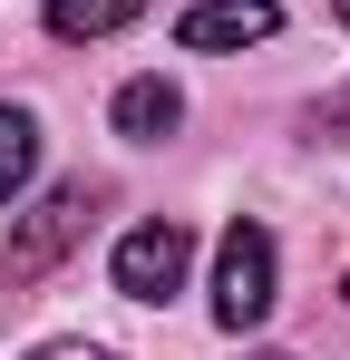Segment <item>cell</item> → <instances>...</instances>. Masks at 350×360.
Instances as JSON below:
<instances>
[{
	"instance_id": "cell-1",
	"label": "cell",
	"mask_w": 350,
	"mask_h": 360,
	"mask_svg": "<svg viewBox=\"0 0 350 360\" xmlns=\"http://www.w3.org/2000/svg\"><path fill=\"white\" fill-rule=\"evenodd\" d=\"M88 214H98V185H88V176H78V185H49V195H39V205L20 214L10 253H0V283H10V292H30V283L49 273L58 253H68V243L88 234Z\"/></svg>"
},
{
	"instance_id": "cell-2",
	"label": "cell",
	"mask_w": 350,
	"mask_h": 360,
	"mask_svg": "<svg viewBox=\"0 0 350 360\" xmlns=\"http://www.w3.org/2000/svg\"><path fill=\"white\" fill-rule=\"evenodd\" d=\"M263 311H273V234L263 224H224V243H214V321L253 331Z\"/></svg>"
},
{
	"instance_id": "cell-3",
	"label": "cell",
	"mask_w": 350,
	"mask_h": 360,
	"mask_svg": "<svg viewBox=\"0 0 350 360\" xmlns=\"http://www.w3.org/2000/svg\"><path fill=\"white\" fill-rule=\"evenodd\" d=\"M185 263H195V234L185 224H136V234L108 253V273H117V292L127 302H166V292H185Z\"/></svg>"
},
{
	"instance_id": "cell-4",
	"label": "cell",
	"mask_w": 350,
	"mask_h": 360,
	"mask_svg": "<svg viewBox=\"0 0 350 360\" xmlns=\"http://www.w3.org/2000/svg\"><path fill=\"white\" fill-rule=\"evenodd\" d=\"M273 30H283V0H195L175 20L185 49H263Z\"/></svg>"
},
{
	"instance_id": "cell-5",
	"label": "cell",
	"mask_w": 350,
	"mask_h": 360,
	"mask_svg": "<svg viewBox=\"0 0 350 360\" xmlns=\"http://www.w3.org/2000/svg\"><path fill=\"white\" fill-rule=\"evenodd\" d=\"M175 117H185L175 78H127V88H117V136H127V146H166Z\"/></svg>"
},
{
	"instance_id": "cell-6",
	"label": "cell",
	"mask_w": 350,
	"mask_h": 360,
	"mask_svg": "<svg viewBox=\"0 0 350 360\" xmlns=\"http://www.w3.org/2000/svg\"><path fill=\"white\" fill-rule=\"evenodd\" d=\"M146 20V0H49V39H117V30H136Z\"/></svg>"
},
{
	"instance_id": "cell-7",
	"label": "cell",
	"mask_w": 350,
	"mask_h": 360,
	"mask_svg": "<svg viewBox=\"0 0 350 360\" xmlns=\"http://www.w3.org/2000/svg\"><path fill=\"white\" fill-rule=\"evenodd\" d=\"M30 176H39V117L30 108H0V205H20Z\"/></svg>"
},
{
	"instance_id": "cell-8",
	"label": "cell",
	"mask_w": 350,
	"mask_h": 360,
	"mask_svg": "<svg viewBox=\"0 0 350 360\" xmlns=\"http://www.w3.org/2000/svg\"><path fill=\"white\" fill-rule=\"evenodd\" d=\"M311 127H321V136H350V78L321 98V108H311Z\"/></svg>"
},
{
	"instance_id": "cell-9",
	"label": "cell",
	"mask_w": 350,
	"mask_h": 360,
	"mask_svg": "<svg viewBox=\"0 0 350 360\" xmlns=\"http://www.w3.org/2000/svg\"><path fill=\"white\" fill-rule=\"evenodd\" d=\"M30 360H117V351H108V341H39Z\"/></svg>"
},
{
	"instance_id": "cell-10",
	"label": "cell",
	"mask_w": 350,
	"mask_h": 360,
	"mask_svg": "<svg viewBox=\"0 0 350 360\" xmlns=\"http://www.w3.org/2000/svg\"><path fill=\"white\" fill-rule=\"evenodd\" d=\"M331 10H341V30H350V0H331Z\"/></svg>"
},
{
	"instance_id": "cell-11",
	"label": "cell",
	"mask_w": 350,
	"mask_h": 360,
	"mask_svg": "<svg viewBox=\"0 0 350 360\" xmlns=\"http://www.w3.org/2000/svg\"><path fill=\"white\" fill-rule=\"evenodd\" d=\"M341 302H350V283H341Z\"/></svg>"
}]
</instances>
